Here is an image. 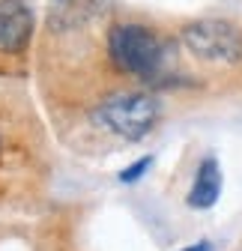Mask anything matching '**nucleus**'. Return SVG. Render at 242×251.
<instances>
[{
    "label": "nucleus",
    "instance_id": "obj_4",
    "mask_svg": "<svg viewBox=\"0 0 242 251\" xmlns=\"http://www.w3.org/2000/svg\"><path fill=\"white\" fill-rule=\"evenodd\" d=\"M33 9L24 0H0V51H24L33 36Z\"/></svg>",
    "mask_w": 242,
    "mask_h": 251
},
{
    "label": "nucleus",
    "instance_id": "obj_2",
    "mask_svg": "<svg viewBox=\"0 0 242 251\" xmlns=\"http://www.w3.org/2000/svg\"><path fill=\"white\" fill-rule=\"evenodd\" d=\"M159 114H162L159 99L149 96V93H117L93 111L99 126L129 141H141L156 126Z\"/></svg>",
    "mask_w": 242,
    "mask_h": 251
},
{
    "label": "nucleus",
    "instance_id": "obj_6",
    "mask_svg": "<svg viewBox=\"0 0 242 251\" xmlns=\"http://www.w3.org/2000/svg\"><path fill=\"white\" fill-rule=\"evenodd\" d=\"M149 168H153V155H144L141 162H132L129 168H123L120 171V182H138Z\"/></svg>",
    "mask_w": 242,
    "mask_h": 251
},
{
    "label": "nucleus",
    "instance_id": "obj_1",
    "mask_svg": "<svg viewBox=\"0 0 242 251\" xmlns=\"http://www.w3.org/2000/svg\"><path fill=\"white\" fill-rule=\"evenodd\" d=\"M108 54L117 69L138 78H149L162 69V39L144 24H117L108 33Z\"/></svg>",
    "mask_w": 242,
    "mask_h": 251
},
{
    "label": "nucleus",
    "instance_id": "obj_3",
    "mask_svg": "<svg viewBox=\"0 0 242 251\" xmlns=\"http://www.w3.org/2000/svg\"><path fill=\"white\" fill-rule=\"evenodd\" d=\"M186 48L209 63H239L242 60V30L221 18H200L183 30Z\"/></svg>",
    "mask_w": 242,
    "mask_h": 251
},
{
    "label": "nucleus",
    "instance_id": "obj_7",
    "mask_svg": "<svg viewBox=\"0 0 242 251\" xmlns=\"http://www.w3.org/2000/svg\"><path fill=\"white\" fill-rule=\"evenodd\" d=\"M179 251H213V242H194V245H186Z\"/></svg>",
    "mask_w": 242,
    "mask_h": 251
},
{
    "label": "nucleus",
    "instance_id": "obj_5",
    "mask_svg": "<svg viewBox=\"0 0 242 251\" xmlns=\"http://www.w3.org/2000/svg\"><path fill=\"white\" fill-rule=\"evenodd\" d=\"M218 195H221V168L209 155V159L200 162V168L194 174L192 192H189V206L192 209H209V206H216Z\"/></svg>",
    "mask_w": 242,
    "mask_h": 251
}]
</instances>
